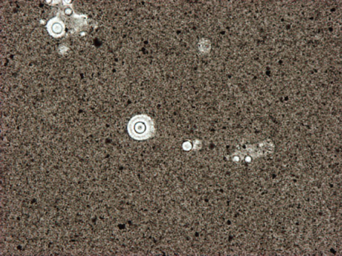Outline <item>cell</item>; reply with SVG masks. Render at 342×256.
<instances>
[{
	"mask_svg": "<svg viewBox=\"0 0 342 256\" xmlns=\"http://www.w3.org/2000/svg\"><path fill=\"white\" fill-rule=\"evenodd\" d=\"M62 29L63 28L60 23H54V24L52 25L51 30L54 34L56 35L60 34L62 32Z\"/></svg>",
	"mask_w": 342,
	"mask_h": 256,
	"instance_id": "cell-1",
	"label": "cell"
}]
</instances>
